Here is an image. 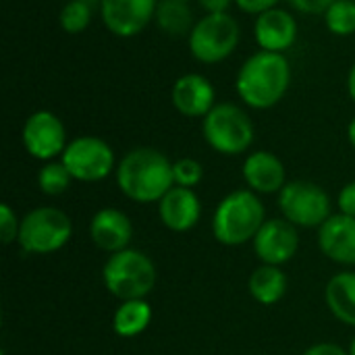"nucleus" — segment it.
<instances>
[{
	"instance_id": "nucleus-1",
	"label": "nucleus",
	"mask_w": 355,
	"mask_h": 355,
	"mask_svg": "<svg viewBox=\"0 0 355 355\" xmlns=\"http://www.w3.org/2000/svg\"><path fill=\"white\" fill-rule=\"evenodd\" d=\"M121 193L135 204H158L175 187L173 160L148 146L129 150L114 171Z\"/></svg>"
},
{
	"instance_id": "nucleus-2",
	"label": "nucleus",
	"mask_w": 355,
	"mask_h": 355,
	"mask_svg": "<svg viewBox=\"0 0 355 355\" xmlns=\"http://www.w3.org/2000/svg\"><path fill=\"white\" fill-rule=\"evenodd\" d=\"M291 77V62L285 54L258 50L239 67L235 92L252 110H268L285 98Z\"/></svg>"
},
{
	"instance_id": "nucleus-3",
	"label": "nucleus",
	"mask_w": 355,
	"mask_h": 355,
	"mask_svg": "<svg viewBox=\"0 0 355 355\" xmlns=\"http://www.w3.org/2000/svg\"><path fill=\"white\" fill-rule=\"evenodd\" d=\"M266 208L262 198L252 189H235L227 193L214 208L212 235L225 248H239L252 243L266 223Z\"/></svg>"
},
{
	"instance_id": "nucleus-4",
	"label": "nucleus",
	"mask_w": 355,
	"mask_h": 355,
	"mask_svg": "<svg viewBox=\"0 0 355 355\" xmlns=\"http://www.w3.org/2000/svg\"><path fill=\"white\" fill-rule=\"evenodd\" d=\"M156 279L158 272L154 260L135 248L110 254L102 266V283L119 302L146 300L154 291Z\"/></svg>"
},
{
	"instance_id": "nucleus-5",
	"label": "nucleus",
	"mask_w": 355,
	"mask_h": 355,
	"mask_svg": "<svg viewBox=\"0 0 355 355\" xmlns=\"http://www.w3.org/2000/svg\"><path fill=\"white\" fill-rule=\"evenodd\" d=\"M202 135L216 154L239 156L252 148L256 129L252 116L241 106L233 102H218L202 119Z\"/></svg>"
},
{
	"instance_id": "nucleus-6",
	"label": "nucleus",
	"mask_w": 355,
	"mask_h": 355,
	"mask_svg": "<svg viewBox=\"0 0 355 355\" xmlns=\"http://www.w3.org/2000/svg\"><path fill=\"white\" fill-rule=\"evenodd\" d=\"M73 237L71 216L54 206H37L21 216L17 243L25 254L48 256L62 250Z\"/></svg>"
},
{
	"instance_id": "nucleus-7",
	"label": "nucleus",
	"mask_w": 355,
	"mask_h": 355,
	"mask_svg": "<svg viewBox=\"0 0 355 355\" xmlns=\"http://www.w3.org/2000/svg\"><path fill=\"white\" fill-rule=\"evenodd\" d=\"M241 29L231 12H212L196 21L187 35L191 56L202 64H218L227 60L239 46Z\"/></svg>"
},
{
	"instance_id": "nucleus-8",
	"label": "nucleus",
	"mask_w": 355,
	"mask_h": 355,
	"mask_svg": "<svg viewBox=\"0 0 355 355\" xmlns=\"http://www.w3.org/2000/svg\"><path fill=\"white\" fill-rule=\"evenodd\" d=\"M281 216L297 229H320L333 216V200L314 181H287L277 196Z\"/></svg>"
},
{
	"instance_id": "nucleus-9",
	"label": "nucleus",
	"mask_w": 355,
	"mask_h": 355,
	"mask_svg": "<svg viewBox=\"0 0 355 355\" xmlns=\"http://www.w3.org/2000/svg\"><path fill=\"white\" fill-rule=\"evenodd\" d=\"M60 160L71 173L73 181L79 183L104 181L114 175L119 164L110 144L96 135H79L71 139Z\"/></svg>"
},
{
	"instance_id": "nucleus-10",
	"label": "nucleus",
	"mask_w": 355,
	"mask_h": 355,
	"mask_svg": "<svg viewBox=\"0 0 355 355\" xmlns=\"http://www.w3.org/2000/svg\"><path fill=\"white\" fill-rule=\"evenodd\" d=\"M21 141L31 158L40 162H50L62 156L71 139L58 114L50 110H35L23 123Z\"/></svg>"
},
{
	"instance_id": "nucleus-11",
	"label": "nucleus",
	"mask_w": 355,
	"mask_h": 355,
	"mask_svg": "<svg viewBox=\"0 0 355 355\" xmlns=\"http://www.w3.org/2000/svg\"><path fill=\"white\" fill-rule=\"evenodd\" d=\"M254 254L258 256L260 264L270 266H285L289 264L300 252V229L293 227L289 220L268 218L258 235L252 241Z\"/></svg>"
},
{
	"instance_id": "nucleus-12",
	"label": "nucleus",
	"mask_w": 355,
	"mask_h": 355,
	"mask_svg": "<svg viewBox=\"0 0 355 355\" xmlns=\"http://www.w3.org/2000/svg\"><path fill=\"white\" fill-rule=\"evenodd\" d=\"M158 0H100L104 27L116 37L139 35L156 17Z\"/></svg>"
},
{
	"instance_id": "nucleus-13",
	"label": "nucleus",
	"mask_w": 355,
	"mask_h": 355,
	"mask_svg": "<svg viewBox=\"0 0 355 355\" xmlns=\"http://www.w3.org/2000/svg\"><path fill=\"white\" fill-rule=\"evenodd\" d=\"M171 102L175 110L187 119H204L218 102L216 89L206 75L185 73L181 75L171 89Z\"/></svg>"
},
{
	"instance_id": "nucleus-14",
	"label": "nucleus",
	"mask_w": 355,
	"mask_h": 355,
	"mask_svg": "<svg viewBox=\"0 0 355 355\" xmlns=\"http://www.w3.org/2000/svg\"><path fill=\"white\" fill-rule=\"evenodd\" d=\"M89 239L100 252H104L108 256L123 252V250L131 248L133 223L123 210H119L114 206L100 208L94 212V216L89 220Z\"/></svg>"
},
{
	"instance_id": "nucleus-15",
	"label": "nucleus",
	"mask_w": 355,
	"mask_h": 355,
	"mask_svg": "<svg viewBox=\"0 0 355 355\" xmlns=\"http://www.w3.org/2000/svg\"><path fill=\"white\" fill-rule=\"evenodd\" d=\"M241 177L245 187L258 196H279L287 185V168L283 160L268 150L250 152L241 164Z\"/></svg>"
},
{
	"instance_id": "nucleus-16",
	"label": "nucleus",
	"mask_w": 355,
	"mask_h": 355,
	"mask_svg": "<svg viewBox=\"0 0 355 355\" xmlns=\"http://www.w3.org/2000/svg\"><path fill=\"white\" fill-rule=\"evenodd\" d=\"M300 27L297 19L285 8H270L256 17L254 40L260 50L285 54L297 42Z\"/></svg>"
},
{
	"instance_id": "nucleus-17",
	"label": "nucleus",
	"mask_w": 355,
	"mask_h": 355,
	"mask_svg": "<svg viewBox=\"0 0 355 355\" xmlns=\"http://www.w3.org/2000/svg\"><path fill=\"white\" fill-rule=\"evenodd\" d=\"M156 206L162 227L173 233H187L202 218V200L189 187L175 185Z\"/></svg>"
},
{
	"instance_id": "nucleus-18",
	"label": "nucleus",
	"mask_w": 355,
	"mask_h": 355,
	"mask_svg": "<svg viewBox=\"0 0 355 355\" xmlns=\"http://www.w3.org/2000/svg\"><path fill=\"white\" fill-rule=\"evenodd\" d=\"M318 248L335 264L355 268V218L347 214H333L318 229Z\"/></svg>"
},
{
	"instance_id": "nucleus-19",
	"label": "nucleus",
	"mask_w": 355,
	"mask_h": 355,
	"mask_svg": "<svg viewBox=\"0 0 355 355\" xmlns=\"http://www.w3.org/2000/svg\"><path fill=\"white\" fill-rule=\"evenodd\" d=\"M324 304L333 318L355 329V270H343L329 279L324 287Z\"/></svg>"
},
{
	"instance_id": "nucleus-20",
	"label": "nucleus",
	"mask_w": 355,
	"mask_h": 355,
	"mask_svg": "<svg viewBox=\"0 0 355 355\" xmlns=\"http://www.w3.org/2000/svg\"><path fill=\"white\" fill-rule=\"evenodd\" d=\"M287 275L281 266L260 264L248 279V291L260 306H277L287 293Z\"/></svg>"
},
{
	"instance_id": "nucleus-21",
	"label": "nucleus",
	"mask_w": 355,
	"mask_h": 355,
	"mask_svg": "<svg viewBox=\"0 0 355 355\" xmlns=\"http://www.w3.org/2000/svg\"><path fill=\"white\" fill-rule=\"evenodd\" d=\"M152 306L148 300H127L121 302L112 314V331L121 339H135L148 331L152 322Z\"/></svg>"
},
{
	"instance_id": "nucleus-22",
	"label": "nucleus",
	"mask_w": 355,
	"mask_h": 355,
	"mask_svg": "<svg viewBox=\"0 0 355 355\" xmlns=\"http://www.w3.org/2000/svg\"><path fill=\"white\" fill-rule=\"evenodd\" d=\"M154 23L166 35L181 37V35H189L191 33V29L196 25V19H193V10H191L189 2H181V0H158Z\"/></svg>"
},
{
	"instance_id": "nucleus-23",
	"label": "nucleus",
	"mask_w": 355,
	"mask_h": 355,
	"mask_svg": "<svg viewBox=\"0 0 355 355\" xmlns=\"http://www.w3.org/2000/svg\"><path fill=\"white\" fill-rule=\"evenodd\" d=\"M71 183H73V177L60 158L44 162L42 168L37 171V187L44 196H50V198L62 196L71 187Z\"/></svg>"
},
{
	"instance_id": "nucleus-24",
	"label": "nucleus",
	"mask_w": 355,
	"mask_h": 355,
	"mask_svg": "<svg viewBox=\"0 0 355 355\" xmlns=\"http://www.w3.org/2000/svg\"><path fill=\"white\" fill-rule=\"evenodd\" d=\"M322 17L333 35L347 37L355 33V0H335Z\"/></svg>"
},
{
	"instance_id": "nucleus-25",
	"label": "nucleus",
	"mask_w": 355,
	"mask_h": 355,
	"mask_svg": "<svg viewBox=\"0 0 355 355\" xmlns=\"http://www.w3.org/2000/svg\"><path fill=\"white\" fill-rule=\"evenodd\" d=\"M92 17H94V12H92V6L87 0H67L58 12V23L64 33L77 35L89 27Z\"/></svg>"
},
{
	"instance_id": "nucleus-26",
	"label": "nucleus",
	"mask_w": 355,
	"mask_h": 355,
	"mask_svg": "<svg viewBox=\"0 0 355 355\" xmlns=\"http://www.w3.org/2000/svg\"><path fill=\"white\" fill-rule=\"evenodd\" d=\"M173 179H175V185L179 187L196 189L204 179V166L200 160L189 158V156L177 158L173 160Z\"/></svg>"
},
{
	"instance_id": "nucleus-27",
	"label": "nucleus",
	"mask_w": 355,
	"mask_h": 355,
	"mask_svg": "<svg viewBox=\"0 0 355 355\" xmlns=\"http://www.w3.org/2000/svg\"><path fill=\"white\" fill-rule=\"evenodd\" d=\"M19 227H21V218L10 208V204H0V239L4 245L17 243Z\"/></svg>"
},
{
	"instance_id": "nucleus-28",
	"label": "nucleus",
	"mask_w": 355,
	"mask_h": 355,
	"mask_svg": "<svg viewBox=\"0 0 355 355\" xmlns=\"http://www.w3.org/2000/svg\"><path fill=\"white\" fill-rule=\"evenodd\" d=\"M337 210L355 218V181L345 183L337 193Z\"/></svg>"
},
{
	"instance_id": "nucleus-29",
	"label": "nucleus",
	"mask_w": 355,
	"mask_h": 355,
	"mask_svg": "<svg viewBox=\"0 0 355 355\" xmlns=\"http://www.w3.org/2000/svg\"><path fill=\"white\" fill-rule=\"evenodd\" d=\"M302 15H324L335 0H287Z\"/></svg>"
},
{
	"instance_id": "nucleus-30",
	"label": "nucleus",
	"mask_w": 355,
	"mask_h": 355,
	"mask_svg": "<svg viewBox=\"0 0 355 355\" xmlns=\"http://www.w3.org/2000/svg\"><path fill=\"white\" fill-rule=\"evenodd\" d=\"M279 2H281V0H235V6H237L239 10L248 12V15L258 17V15L270 10V8H277Z\"/></svg>"
},
{
	"instance_id": "nucleus-31",
	"label": "nucleus",
	"mask_w": 355,
	"mask_h": 355,
	"mask_svg": "<svg viewBox=\"0 0 355 355\" xmlns=\"http://www.w3.org/2000/svg\"><path fill=\"white\" fill-rule=\"evenodd\" d=\"M304 355H349L347 349H343L341 345L337 343H329V341H322V343H314L310 345Z\"/></svg>"
},
{
	"instance_id": "nucleus-32",
	"label": "nucleus",
	"mask_w": 355,
	"mask_h": 355,
	"mask_svg": "<svg viewBox=\"0 0 355 355\" xmlns=\"http://www.w3.org/2000/svg\"><path fill=\"white\" fill-rule=\"evenodd\" d=\"M200 4V8L204 10V15H212V12H229L231 4H235V0H196Z\"/></svg>"
},
{
	"instance_id": "nucleus-33",
	"label": "nucleus",
	"mask_w": 355,
	"mask_h": 355,
	"mask_svg": "<svg viewBox=\"0 0 355 355\" xmlns=\"http://www.w3.org/2000/svg\"><path fill=\"white\" fill-rule=\"evenodd\" d=\"M347 94H349L352 102L355 104V62L352 64L349 73H347Z\"/></svg>"
},
{
	"instance_id": "nucleus-34",
	"label": "nucleus",
	"mask_w": 355,
	"mask_h": 355,
	"mask_svg": "<svg viewBox=\"0 0 355 355\" xmlns=\"http://www.w3.org/2000/svg\"><path fill=\"white\" fill-rule=\"evenodd\" d=\"M347 139H349L352 148L355 150V116L349 121V125H347Z\"/></svg>"
},
{
	"instance_id": "nucleus-35",
	"label": "nucleus",
	"mask_w": 355,
	"mask_h": 355,
	"mask_svg": "<svg viewBox=\"0 0 355 355\" xmlns=\"http://www.w3.org/2000/svg\"><path fill=\"white\" fill-rule=\"evenodd\" d=\"M347 352H349V355H355V337L352 339V343H349V349H347Z\"/></svg>"
},
{
	"instance_id": "nucleus-36",
	"label": "nucleus",
	"mask_w": 355,
	"mask_h": 355,
	"mask_svg": "<svg viewBox=\"0 0 355 355\" xmlns=\"http://www.w3.org/2000/svg\"><path fill=\"white\" fill-rule=\"evenodd\" d=\"M181 2H191V0H181Z\"/></svg>"
}]
</instances>
